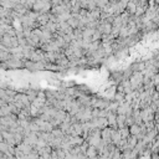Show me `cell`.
<instances>
[{"label":"cell","instance_id":"cell-1","mask_svg":"<svg viewBox=\"0 0 159 159\" xmlns=\"http://www.w3.org/2000/svg\"><path fill=\"white\" fill-rule=\"evenodd\" d=\"M25 69L31 71H42L46 70L44 62H33V61H25Z\"/></svg>","mask_w":159,"mask_h":159},{"label":"cell","instance_id":"cell-2","mask_svg":"<svg viewBox=\"0 0 159 159\" xmlns=\"http://www.w3.org/2000/svg\"><path fill=\"white\" fill-rule=\"evenodd\" d=\"M101 138L105 143L112 144V128L111 127H107V128L101 131Z\"/></svg>","mask_w":159,"mask_h":159},{"label":"cell","instance_id":"cell-3","mask_svg":"<svg viewBox=\"0 0 159 159\" xmlns=\"http://www.w3.org/2000/svg\"><path fill=\"white\" fill-rule=\"evenodd\" d=\"M137 8H138V3H137V2H129L128 5H127V10H125V11L128 13L129 15L134 16L136 13H137Z\"/></svg>","mask_w":159,"mask_h":159},{"label":"cell","instance_id":"cell-4","mask_svg":"<svg viewBox=\"0 0 159 159\" xmlns=\"http://www.w3.org/2000/svg\"><path fill=\"white\" fill-rule=\"evenodd\" d=\"M121 141H122V136H121L119 131L118 129H112V144H114L117 147Z\"/></svg>","mask_w":159,"mask_h":159},{"label":"cell","instance_id":"cell-5","mask_svg":"<svg viewBox=\"0 0 159 159\" xmlns=\"http://www.w3.org/2000/svg\"><path fill=\"white\" fill-rule=\"evenodd\" d=\"M86 155H87V158H89V159H93V158H96V157H100L97 148H96V147H92V145H89V148L87 149Z\"/></svg>","mask_w":159,"mask_h":159},{"label":"cell","instance_id":"cell-6","mask_svg":"<svg viewBox=\"0 0 159 159\" xmlns=\"http://www.w3.org/2000/svg\"><path fill=\"white\" fill-rule=\"evenodd\" d=\"M25 155H29V154H31V152L34 150V147H31V145H29V144H25V143H22V144H20L19 147H18Z\"/></svg>","mask_w":159,"mask_h":159},{"label":"cell","instance_id":"cell-7","mask_svg":"<svg viewBox=\"0 0 159 159\" xmlns=\"http://www.w3.org/2000/svg\"><path fill=\"white\" fill-rule=\"evenodd\" d=\"M125 121H127V116H123V114H117V125H118V129H122L124 128L125 125Z\"/></svg>","mask_w":159,"mask_h":159},{"label":"cell","instance_id":"cell-8","mask_svg":"<svg viewBox=\"0 0 159 159\" xmlns=\"http://www.w3.org/2000/svg\"><path fill=\"white\" fill-rule=\"evenodd\" d=\"M129 132H131V136L137 137V136L141 134L142 128H141V125H138V124H133L132 127H129Z\"/></svg>","mask_w":159,"mask_h":159},{"label":"cell","instance_id":"cell-9","mask_svg":"<svg viewBox=\"0 0 159 159\" xmlns=\"http://www.w3.org/2000/svg\"><path fill=\"white\" fill-rule=\"evenodd\" d=\"M138 138L137 137H134V136H131L129 138H128V147H129V149H134L136 147H137V144H138Z\"/></svg>","mask_w":159,"mask_h":159},{"label":"cell","instance_id":"cell-10","mask_svg":"<svg viewBox=\"0 0 159 159\" xmlns=\"http://www.w3.org/2000/svg\"><path fill=\"white\" fill-rule=\"evenodd\" d=\"M121 136H122V139H128L131 137V132H129V127H124L122 129H118Z\"/></svg>","mask_w":159,"mask_h":159},{"label":"cell","instance_id":"cell-11","mask_svg":"<svg viewBox=\"0 0 159 159\" xmlns=\"http://www.w3.org/2000/svg\"><path fill=\"white\" fill-rule=\"evenodd\" d=\"M52 136L55 137V138H63V137H65L66 134L65 133H63L60 128H55L54 131H52Z\"/></svg>","mask_w":159,"mask_h":159},{"label":"cell","instance_id":"cell-12","mask_svg":"<svg viewBox=\"0 0 159 159\" xmlns=\"http://www.w3.org/2000/svg\"><path fill=\"white\" fill-rule=\"evenodd\" d=\"M153 85H154L155 87L159 86V74H157V75L153 77Z\"/></svg>","mask_w":159,"mask_h":159}]
</instances>
